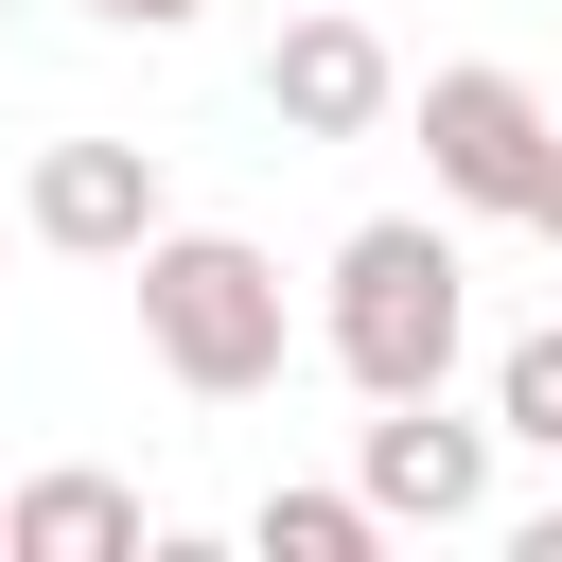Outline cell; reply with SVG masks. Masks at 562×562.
Returning a JSON list of instances; mask_svg holds the SVG:
<instances>
[{
    "label": "cell",
    "instance_id": "cell-10",
    "mask_svg": "<svg viewBox=\"0 0 562 562\" xmlns=\"http://www.w3.org/2000/svg\"><path fill=\"white\" fill-rule=\"evenodd\" d=\"M70 18H105V35H193L211 0H70Z\"/></svg>",
    "mask_w": 562,
    "mask_h": 562
},
{
    "label": "cell",
    "instance_id": "cell-11",
    "mask_svg": "<svg viewBox=\"0 0 562 562\" xmlns=\"http://www.w3.org/2000/svg\"><path fill=\"white\" fill-rule=\"evenodd\" d=\"M527 228H544V246H562V176H544V211H527Z\"/></svg>",
    "mask_w": 562,
    "mask_h": 562
},
{
    "label": "cell",
    "instance_id": "cell-12",
    "mask_svg": "<svg viewBox=\"0 0 562 562\" xmlns=\"http://www.w3.org/2000/svg\"><path fill=\"white\" fill-rule=\"evenodd\" d=\"M0 35H18V0H0Z\"/></svg>",
    "mask_w": 562,
    "mask_h": 562
},
{
    "label": "cell",
    "instance_id": "cell-4",
    "mask_svg": "<svg viewBox=\"0 0 562 562\" xmlns=\"http://www.w3.org/2000/svg\"><path fill=\"white\" fill-rule=\"evenodd\" d=\"M18 228H35L53 263H140V246L176 228V176H158V140H35Z\"/></svg>",
    "mask_w": 562,
    "mask_h": 562
},
{
    "label": "cell",
    "instance_id": "cell-2",
    "mask_svg": "<svg viewBox=\"0 0 562 562\" xmlns=\"http://www.w3.org/2000/svg\"><path fill=\"white\" fill-rule=\"evenodd\" d=\"M123 281H140V351H158V386H176V404H263V386L299 369L281 246H246V228H158Z\"/></svg>",
    "mask_w": 562,
    "mask_h": 562
},
{
    "label": "cell",
    "instance_id": "cell-1",
    "mask_svg": "<svg viewBox=\"0 0 562 562\" xmlns=\"http://www.w3.org/2000/svg\"><path fill=\"white\" fill-rule=\"evenodd\" d=\"M316 351H334L351 404L457 386V351H474V263H457V228H422V211L334 228V263H316Z\"/></svg>",
    "mask_w": 562,
    "mask_h": 562
},
{
    "label": "cell",
    "instance_id": "cell-5",
    "mask_svg": "<svg viewBox=\"0 0 562 562\" xmlns=\"http://www.w3.org/2000/svg\"><path fill=\"white\" fill-rule=\"evenodd\" d=\"M386 105H404V53H386L351 0H316V18L263 35V123H281V140H369Z\"/></svg>",
    "mask_w": 562,
    "mask_h": 562
},
{
    "label": "cell",
    "instance_id": "cell-3",
    "mask_svg": "<svg viewBox=\"0 0 562 562\" xmlns=\"http://www.w3.org/2000/svg\"><path fill=\"white\" fill-rule=\"evenodd\" d=\"M422 176H439L457 228H527L544 176H562V105H544L527 70H492V53L422 70Z\"/></svg>",
    "mask_w": 562,
    "mask_h": 562
},
{
    "label": "cell",
    "instance_id": "cell-7",
    "mask_svg": "<svg viewBox=\"0 0 562 562\" xmlns=\"http://www.w3.org/2000/svg\"><path fill=\"white\" fill-rule=\"evenodd\" d=\"M140 544H158V527H140V492H123V474H88V457L0 492V562H140Z\"/></svg>",
    "mask_w": 562,
    "mask_h": 562
},
{
    "label": "cell",
    "instance_id": "cell-9",
    "mask_svg": "<svg viewBox=\"0 0 562 562\" xmlns=\"http://www.w3.org/2000/svg\"><path fill=\"white\" fill-rule=\"evenodd\" d=\"M492 422H509V439H527V457H562V316H544V334H509V351H492Z\"/></svg>",
    "mask_w": 562,
    "mask_h": 562
},
{
    "label": "cell",
    "instance_id": "cell-8",
    "mask_svg": "<svg viewBox=\"0 0 562 562\" xmlns=\"http://www.w3.org/2000/svg\"><path fill=\"white\" fill-rule=\"evenodd\" d=\"M246 544H263V562H369V544H386V509H369V474H351V492H316V474H299V492H263V509H246Z\"/></svg>",
    "mask_w": 562,
    "mask_h": 562
},
{
    "label": "cell",
    "instance_id": "cell-6",
    "mask_svg": "<svg viewBox=\"0 0 562 562\" xmlns=\"http://www.w3.org/2000/svg\"><path fill=\"white\" fill-rule=\"evenodd\" d=\"M492 439H509V422H457V404L422 386V404H369V422H351V474H369L386 527H474V509H492Z\"/></svg>",
    "mask_w": 562,
    "mask_h": 562
}]
</instances>
